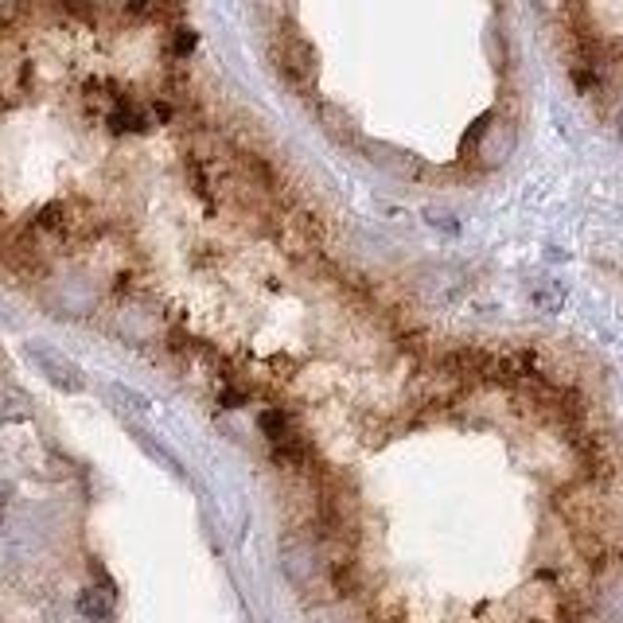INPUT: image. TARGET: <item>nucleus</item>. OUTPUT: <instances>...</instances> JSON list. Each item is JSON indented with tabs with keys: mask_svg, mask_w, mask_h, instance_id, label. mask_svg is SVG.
Returning <instances> with one entry per match:
<instances>
[{
	"mask_svg": "<svg viewBox=\"0 0 623 623\" xmlns=\"http://www.w3.org/2000/svg\"><path fill=\"white\" fill-rule=\"evenodd\" d=\"M195 43H199V39H195V32L180 24V28H172V39H168V51H172L176 59H187V55L195 51Z\"/></svg>",
	"mask_w": 623,
	"mask_h": 623,
	"instance_id": "6",
	"label": "nucleus"
},
{
	"mask_svg": "<svg viewBox=\"0 0 623 623\" xmlns=\"http://www.w3.org/2000/svg\"><path fill=\"white\" fill-rule=\"evenodd\" d=\"M78 612L90 623H110L117 612V592L113 585H90L78 592Z\"/></svg>",
	"mask_w": 623,
	"mask_h": 623,
	"instance_id": "5",
	"label": "nucleus"
},
{
	"mask_svg": "<svg viewBox=\"0 0 623 623\" xmlns=\"http://www.w3.org/2000/svg\"><path fill=\"white\" fill-rule=\"evenodd\" d=\"M24 351H28V359L36 363L39 374H43L55 390H63V394H82V390H86V374L74 367L67 355H59V351H51V347H43V343H28Z\"/></svg>",
	"mask_w": 623,
	"mask_h": 623,
	"instance_id": "2",
	"label": "nucleus"
},
{
	"mask_svg": "<svg viewBox=\"0 0 623 623\" xmlns=\"http://www.w3.org/2000/svg\"><path fill=\"white\" fill-rule=\"evenodd\" d=\"M273 67H277V74H281L289 86L300 90V86H308V82L316 78V55H312V47L300 36L285 32V36L273 39Z\"/></svg>",
	"mask_w": 623,
	"mask_h": 623,
	"instance_id": "1",
	"label": "nucleus"
},
{
	"mask_svg": "<svg viewBox=\"0 0 623 623\" xmlns=\"http://www.w3.org/2000/svg\"><path fill=\"white\" fill-rule=\"evenodd\" d=\"M125 12H129L133 20L180 28V20H184V0H125Z\"/></svg>",
	"mask_w": 623,
	"mask_h": 623,
	"instance_id": "3",
	"label": "nucleus"
},
{
	"mask_svg": "<svg viewBox=\"0 0 623 623\" xmlns=\"http://www.w3.org/2000/svg\"><path fill=\"white\" fill-rule=\"evenodd\" d=\"M106 121H110L113 133H145L152 125V113H148V106H137L129 94H121L106 110Z\"/></svg>",
	"mask_w": 623,
	"mask_h": 623,
	"instance_id": "4",
	"label": "nucleus"
}]
</instances>
